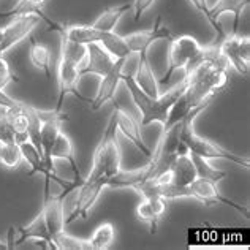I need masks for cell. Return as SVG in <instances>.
I'll return each instance as SVG.
<instances>
[{
	"instance_id": "cell-35",
	"label": "cell",
	"mask_w": 250,
	"mask_h": 250,
	"mask_svg": "<svg viewBox=\"0 0 250 250\" xmlns=\"http://www.w3.org/2000/svg\"><path fill=\"white\" fill-rule=\"evenodd\" d=\"M239 51L241 56L250 62V38L249 37H239Z\"/></svg>"
},
{
	"instance_id": "cell-19",
	"label": "cell",
	"mask_w": 250,
	"mask_h": 250,
	"mask_svg": "<svg viewBox=\"0 0 250 250\" xmlns=\"http://www.w3.org/2000/svg\"><path fill=\"white\" fill-rule=\"evenodd\" d=\"M168 171H169L171 182L179 187H188L196 179V171L188 152L177 155Z\"/></svg>"
},
{
	"instance_id": "cell-9",
	"label": "cell",
	"mask_w": 250,
	"mask_h": 250,
	"mask_svg": "<svg viewBox=\"0 0 250 250\" xmlns=\"http://www.w3.org/2000/svg\"><path fill=\"white\" fill-rule=\"evenodd\" d=\"M40 22L42 18L37 15H19L13 18V21L3 27V35L0 38V57H3L5 52L13 46L27 38Z\"/></svg>"
},
{
	"instance_id": "cell-32",
	"label": "cell",
	"mask_w": 250,
	"mask_h": 250,
	"mask_svg": "<svg viewBox=\"0 0 250 250\" xmlns=\"http://www.w3.org/2000/svg\"><path fill=\"white\" fill-rule=\"evenodd\" d=\"M13 81H18L16 75L13 73L10 63L3 57H0V90H5Z\"/></svg>"
},
{
	"instance_id": "cell-4",
	"label": "cell",
	"mask_w": 250,
	"mask_h": 250,
	"mask_svg": "<svg viewBox=\"0 0 250 250\" xmlns=\"http://www.w3.org/2000/svg\"><path fill=\"white\" fill-rule=\"evenodd\" d=\"M188 149L186 144L181 141V124H176L169 128H163L162 136L159 140V144L154 150V154L149 157V169L150 177L149 179H155L160 174L167 173L169 167L173 165L174 159L179 154H187Z\"/></svg>"
},
{
	"instance_id": "cell-24",
	"label": "cell",
	"mask_w": 250,
	"mask_h": 250,
	"mask_svg": "<svg viewBox=\"0 0 250 250\" xmlns=\"http://www.w3.org/2000/svg\"><path fill=\"white\" fill-rule=\"evenodd\" d=\"M100 44L114 59H128V56L131 54L127 43H125V38L117 35L114 30L113 32H103Z\"/></svg>"
},
{
	"instance_id": "cell-29",
	"label": "cell",
	"mask_w": 250,
	"mask_h": 250,
	"mask_svg": "<svg viewBox=\"0 0 250 250\" xmlns=\"http://www.w3.org/2000/svg\"><path fill=\"white\" fill-rule=\"evenodd\" d=\"M85 54H87V46L81 44V43H75V42H70L67 38L62 37V42H61V57L65 59H70L76 63H81L84 62Z\"/></svg>"
},
{
	"instance_id": "cell-8",
	"label": "cell",
	"mask_w": 250,
	"mask_h": 250,
	"mask_svg": "<svg viewBox=\"0 0 250 250\" xmlns=\"http://www.w3.org/2000/svg\"><path fill=\"white\" fill-rule=\"evenodd\" d=\"M190 188V193H192V198H195L196 201L203 203L205 206H210V205H225L236 209L238 212H241L242 215L249 219V208L247 206H242L234 203L233 200L227 198L223 196L219 190L215 187V182L212 181H208V179H201V177H196V179L188 186Z\"/></svg>"
},
{
	"instance_id": "cell-21",
	"label": "cell",
	"mask_w": 250,
	"mask_h": 250,
	"mask_svg": "<svg viewBox=\"0 0 250 250\" xmlns=\"http://www.w3.org/2000/svg\"><path fill=\"white\" fill-rule=\"evenodd\" d=\"M51 159L56 160V159H61L70 163L71 169L75 173V179H84L80 173V168H78V163L75 159V149H73V143L68 138V135H65L63 131L57 135L54 144H52V149H51Z\"/></svg>"
},
{
	"instance_id": "cell-6",
	"label": "cell",
	"mask_w": 250,
	"mask_h": 250,
	"mask_svg": "<svg viewBox=\"0 0 250 250\" xmlns=\"http://www.w3.org/2000/svg\"><path fill=\"white\" fill-rule=\"evenodd\" d=\"M81 80V73H80V63H76L70 59L61 57L59 59V65H57V85H59V97H57V104H56V111H62L65 97L67 95H75L80 100L90 103L92 100L85 98L81 95V92L78 90V84Z\"/></svg>"
},
{
	"instance_id": "cell-20",
	"label": "cell",
	"mask_w": 250,
	"mask_h": 250,
	"mask_svg": "<svg viewBox=\"0 0 250 250\" xmlns=\"http://www.w3.org/2000/svg\"><path fill=\"white\" fill-rule=\"evenodd\" d=\"M150 177V169L149 165L140 167L136 169L130 171H119L117 174L111 176L106 179V187L109 188H131L135 190L141 182Z\"/></svg>"
},
{
	"instance_id": "cell-10",
	"label": "cell",
	"mask_w": 250,
	"mask_h": 250,
	"mask_svg": "<svg viewBox=\"0 0 250 250\" xmlns=\"http://www.w3.org/2000/svg\"><path fill=\"white\" fill-rule=\"evenodd\" d=\"M124 38L130 52H135V54H147V49L155 42L171 40V32L167 25L162 24V16H159L154 24V27H150L147 30L135 32V34H130Z\"/></svg>"
},
{
	"instance_id": "cell-11",
	"label": "cell",
	"mask_w": 250,
	"mask_h": 250,
	"mask_svg": "<svg viewBox=\"0 0 250 250\" xmlns=\"http://www.w3.org/2000/svg\"><path fill=\"white\" fill-rule=\"evenodd\" d=\"M116 61L117 59L111 56L100 43H90L87 44V54H85L84 62L80 67V73L81 76L97 75L102 78L109 73L111 68L114 67Z\"/></svg>"
},
{
	"instance_id": "cell-28",
	"label": "cell",
	"mask_w": 250,
	"mask_h": 250,
	"mask_svg": "<svg viewBox=\"0 0 250 250\" xmlns=\"http://www.w3.org/2000/svg\"><path fill=\"white\" fill-rule=\"evenodd\" d=\"M21 162H22V154H21L19 144H16L15 141H11V143L0 141V163H2L3 167L15 169L19 167Z\"/></svg>"
},
{
	"instance_id": "cell-3",
	"label": "cell",
	"mask_w": 250,
	"mask_h": 250,
	"mask_svg": "<svg viewBox=\"0 0 250 250\" xmlns=\"http://www.w3.org/2000/svg\"><path fill=\"white\" fill-rule=\"evenodd\" d=\"M121 146L117 141V127L114 116L106 125L103 131V136L94 152V162H92V169L89 176L85 177L87 181H95L100 177H111L121 171Z\"/></svg>"
},
{
	"instance_id": "cell-14",
	"label": "cell",
	"mask_w": 250,
	"mask_h": 250,
	"mask_svg": "<svg viewBox=\"0 0 250 250\" xmlns=\"http://www.w3.org/2000/svg\"><path fill=\"white\" fill-rule=\"evenodd\" d=\"M167 212V201L159 196H150V198H143V201L136 208L138 220L149 225L150 234L157 233L159 223L162 217Z\"/></svg>"
},
{
	"instance_id": "cell-25",
	"label": "cell",
	"mask_w": 250,
	"mask_h": 250,
	"mask_svg": "<svg viewBox=\"0 0 250 250\" xmlns=\"http://www.w3.org/2000/svg\"><path fill=\"white\" fill-rule=\"evenodd\" d=\"M29 59L34 63V67L44 71L48 80H51V54L46 46L40 44L35 38H30V49H29Z\"/></svg>"
},
{
	"instance_id": "cell-30",
	"label": "cell",
	"mask_w": 250,
	"mask_h": 250,
	"mask_svg": "<svg viewBox=\"0 0 250 250\" xmlns=\"http://www.w3.org/2000/svg\"><path fill=\"white\" fill-rule=\"evenodd\" d=\"M52 241H54L57 250H92L89 241H84L80 238H75V236H71V234H67L65 229L59 234H56L54 238H52Z\"/></svg>"
},
{
	"instance_id": "cell-18",
	"label": "cell",
	"mask_w": 250,
	"mask_h": 250,
	"mask_svg": "<svg viewBox=\"0 0 250 250\" xmlns=\"http://www.w3.org/2000/svg\"><path fill=\"white\" fill-rule=\"evenodd\" d=\"M135 83L140 85L143 92H146L150 97H159L160 95V84L159 80L155 78L152 67L149 63L147 54H138V68L136 73L133 75Z\"/></svg>"
},
{
	"instance_id": "cell-17",
	"label": "cell",
	"mask_w": 250,
	"mask_h": 250,
	"mask_svg": "<svg viewBox=\"0 0 250 250\" xmlns=\"http://www.w3.org/2000/svg\"><path fill=\"white\" fill-rule=\"evenodd\" d=\"M56 32L61 34V37L67 38L70 42L90 44V43H100L102 40V30L95 29L94 25H61L57 24L54 27Z\"/></svg>"
},
{
	"instance_id": "cell-36",
	"label": "cell",
	"mask_w": 250,
	"mask_h": 250,
	"mask_svg": "<svg viewBox=\"0 0 250 250\" xmlns=\"http://www.w3.org/2000/svg\"><path fill=\"white\" fill-rule=\"evenodd\" d=\"M192 5L195 6V10L201 13L208 21H209V5H208V0H190Z\"/></svg>"
},
{
	"instance_id": "cell-27",
	"label": "cell",
	"mask_w": 250,
	"mask_h": 250,
	"mask_svg": "<svg viewBox=\"0 0 250 250\" xmlns=\"http://www.w3.org/2000/svg\"><path fill=\"white\" fill-rule=\"evenodd\" d=\"M190 154V159L193 162V167L196 171V177H201V179H208V181H212V182H220L222 179H225L227 173L222 169H215L214 167L209 165V162L203 157L196 155L193 152H188Z\"/></svg>"
},
{
	"instance_id": "cell-12",
	"label": "cell",
	"mask_w": 250,
	"mask_h": 250,
	"mask_svg": "<svg viewBox=\"0 0 250 250\" xmlns=\"http://www.w3.org/2000/svg\"><path fill=\"white\" fill-rule=\"evenodd\" d=\"M127 59H117L114 67L111 68L109 73L102 76V81L98 84V90L94 100L90 102V109L97 111L100 109L104 103H108L109 100H113L116 95V90L119 87V84L122 81V73H124V67Z\"/></svg>"
},
{
	"instance_id": "cell-31",
	"label": "cell",
	"mask_w": 250,
	"mask_h": 250,
	"mask_svg": "<svg viewBox=\"0 0 250 250\" xmlns=\"http://www.w3.org/2000/svg\"><path fill=\"white\" fill-rule=\"evenodd\" d=\"M0 141L5 143L15 141V130H13L8 111L3 108H0Z\"/></svg>"
},
{
	"instance_id": "cell-38",
	"label": "cell",
	"mask_w": 250,
	"mask_h": 250,
	"mask_svg": "<svg viewBox=\"0 0 250 250\" xmlns=\"http://www.w3.org/2000/svg\"><path fill=\"white\" fill-rule=\"evenodd\" d=\"M2 35H3V27H0V38H2Z\"/></svg>"
},
{
	"instance_id": "cell-5",
	"label": "cell",
	"mask_w": 250,
	"mask_h": 250,
	"mask_svg": "<svg viewBox=\"0 0 250 250\" xmlns=\"http://www.w3.org/2000/svg\"><path fill=\"white\" fill-rule=\"evenodd\" d=\"M201 48L203 46L190 35L171 38L168 52V71L165 76L159 80V84H167L177 70H186L187 65L201 52Z\"/></svg>"
},
{
	"instance_id": "cell-37",
	"label": "cell",
	"mask_w": 250,
	"mask_h": 250,
	"mask_svg": "<svg viewBox=\"0 0 250 250\" xmlns=\"http://www.w3.org/2000/svg\"><path fill=\"white\" fill-rule=\"evenodd\" d=\"M2 249H8V246H6V244H3V242L0 241V250H2Z\"/></svg>"
},
{
	"instance_id": "cell-34",
	"label": "cell",
	"mask_w": 250,
	"mask_h": 250,
	"mask_svg": "<svg viewBox=\"0 0 250 250\" xmlns=\"http://www.w3.org/2000/svg\"><path fill=\"white\" fill-rule=\"evenodd\" d=\"M21 104H22V102H18L13 97H10L8 94H5V90H0V108L18 109V108H21Z\"/></svg>"
},
{
	"instance_id": "cell-33",
	"label": "cell",
	"mask_w": 250,
	"mask_h": 250,
	"mask_svg": "<svg viewBox=\"0 0 250 250\" xmlns=\"http://www.w3.org/2000/svg\"><path fill=\"white\" fill-rule=\"evenodd\" d=\"M154 2H155V0H133L131 10H133L135 21H140V18L144 15V11H147L150 6L154 5Z\"/></svg>"
},
{
	"instance_id": "cell-1",
	"label": "cell",
	"mask_w": 250,
	"mask_h": 250,
	"mask_svg": "<svg viewBox=\"0 0 250 250\" xmlns=\"http://www.w3.org/2000/svg\"><path fill=\"white\" fill-rule=\"evenodd\" d=\"M122 81L127 85L131 98L136 104L138 111L141 113V125L147 127L150 124H160L162 127L165 125L168 119V113L173 103L179 98V95L186 90V80H182L179 84H176L173 89L167 90L165 94H160L159 97H150L146 92H143L141 87L135 83L133 75H124Z\"/></svg>"
},
{
	"instance_id": "cell-26",
	"label": "cell",
	"mask_w": 250,
	"mask_h": 250,
	"mask_svg": "<svg viewBox=\"0 0 250 250\" xmlns=\"http://www.w3.org/2000/svg\"><path fill=\"white\" fill-rule=\"evenodd\" d=\"M116 239V228L113 223H102L94 234L90 236L89 244L92 250H106L114 244Z\"/></svg>"
},
{
	"instance_id": "cell-13",
	"label": "cell",
	"mask_w": 250,
	"mask_h": 250,
	"mask_svg": "<svg viewBox=\"0 0 250 250\" xmlns=\"http://www.w3.org/2000/svg\"><path fill=\"white\" fill-rule=\"evenodd\" d=\"M113 116L116 119L117 130H119L125 138H128V140L136 146V149H140L144 155L150 157V154H152V152H150V149L146 146V143H144L143 135H141V127H140V124L136 122L135 117L131 116L128 111H125L121 104L116 103V102H114Z\"/></svg>"
},
{
	"instance_id": "cell-16",
	"label": "cell",
	"mask_w": 250,
	"mask_h": 250,
	"mask_svg": "<svg viewBox=\"0 0 250 250\" xmlns=\"http://www.w3.org/2000/svg\"><path fill=\"white\" fill-rule=\"evenodd\" d=\"M18 231H19V238L13 242V249L19 244H22V242H25L27 239H37L40 242H44L46 249H56V244L51 238L48 227H46V222H44V217H43L42 210H40V214H38L35 219L29 223V225L19 227Z\"/></svg>"
},
{
	"instance_id": "cell-2",
	"label": "cell",
	"mask_w": 250,
	"mask_h": 250,
	"mask_svg": "<svg viewBox=\"0 0 250 250\" xmlns=\"http://www.w3.org/2000/svg\"><path fill=\"white\" fill-rule=\"evenodd\" d=\"M208 106H209V104H201V106L193 108L179 122L181 124V141L186 144L188 152H193V154L200 155V157H203V159H206V160H227V162L234 163V165H238V167L249 169L250 162H249L247 157H242V155L229 152L228 149L222 147L220 144L206 140V138L200 136L193 130L195 117L198 116L201 111H205Z\"/></svg>"
},
{
	"instance_id": "cell-15",
	"label": "cell",
	"mask_w": 250,
	"mask_h": 250,
	"mask_svg": "<svg viewBox=\"0 0 250 250\" xmlns=\"http://www.w3.org/2000/svg\"><path fill=\"white\" fill-rule=\"evenodd\" d=\"M219 51L223 56V59L227 61L228 65L238 71L242 76H249L250 73V62H247L244 57L241 56L239 51V37L236 34H231L223 38V40L219 43Z\"/></svg>"
},
{
	"instance_id": "cell-22",
	"label": "cell",
	"mask_w": 250,
	"mask_h": 250,
	"mask_svg": "<svg viewBox=\"0 0 250 250\" xmlns=\"http://www.w3.org/2000/svg\"><path fill=\"white\" fill-rule=\"evenodd\" d=\"M62 124H63L62 121H54V119L42 122V150H43L46 167L52 173H57V171L54 167V160L51 159V149L57 135L62 131Z\"/></svg>"
},
{
	"instance_id": "cell-7",
	"label": "cell",
	"mask_w": 250,
	"mask_h": 250,
	"mask_svg": "<svg viewBox=\"0 0 250 250\" xmlns=\"http://www.w3.org/2000/svg\"><path fill=\"white\" fill-rule=\"evenodd\" d=\"M250 3V0H217L214 6H209V24L212 25V29L215 30V38H214V44H219L223 38L227 37L225 30H223L222 24H220V16L225 15V13H231L234 15V22H233V32L236 34L239 27V21H241V15Z\"/></svg>"
},
{
	"instance_id": "cell-23",
	"label": "cell",
	"mask_w": 250,
	"mask_h": 250,
	"mask_svg": "<svg viewBox=\"0 0 250 250\" xmlns=\"http://www.w3.org/2000/svg\"><path fill=\"white\" fill-rule=\"evenodd\" d=\"M131 10L130 3H124V5H117V6H109L106 8L100 16L95 19V22L92 24L95 29L102 30V32H113L116 29V25L119 24L124 15Z\"/></svg>"
}]
</instances>
